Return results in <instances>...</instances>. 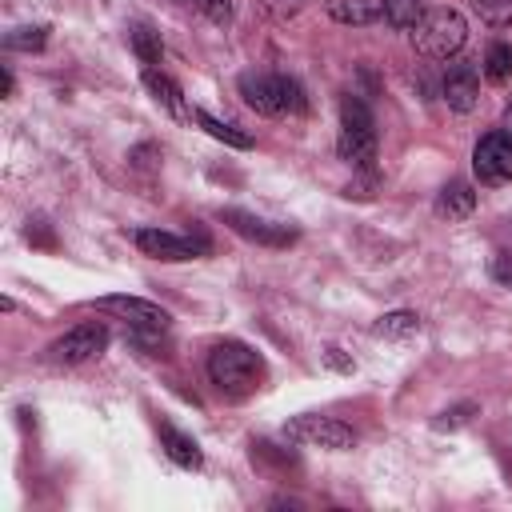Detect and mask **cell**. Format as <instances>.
<instances>
[{
	"mask_svg": "<svg viewBox=\"0 0 512 512\" xmlns=\"http://www.w3.org/2000/svg\"><path fill=\"white\" fill-rule=\"evenodd\" d=\"M144 88H148V92H152V100H156L160 108H168L172 116H180V120H184V116H192V112L184 108V100H180V88H176L164 72L148 68V72H144Z\"/></svg>",
	"mask_w": 512,
	"mask_h": 512,
	"instance_id": "16",
	"label": "cell"
},
{
	"mask_svg": "<svg viewBox=\"0 0 512 512\" xmlns=\"http://www.w3.org/2000/svg\"><path fill=\"white\" fill-rule=\"evenodd\" d=\"M160 444H164V452H168L180 468H200V464H204V456H200L196 440H192V436H184V432H180V428H172V424H160Z\"/></svg>",
	"mask_w": 512,
	"mask_h": 512,
	"instance_id": "15",
	"label": "cell"
},
{
	"mask_svg": "<svg viewBox=\"0 0 512 512\" xmlns=\"http://www.w3.org/2000/svg\"><path fill=\"white\" fill-rule=\"evenodd\" d=\"M476 16L492 28H512V0H472Z\"/></svg>",
	"mask_w": 512,
	"mask_h": 512,
	"instance_id": "22",
	"label": "cell"
},
{
	"mask_svg": "<svg viewBox=\"0 0 512 512\" xmlns=\"http://www.w3.org/2000/svg\"><path fill=\"white\" fill-rule=\"evenodd\" d=\"M240 96L248 108L264 112V116H296L308 108L304 88L292 76H276V72H248L240 76Z\"/></svg>",
	"mask_w": 512,
	"mask_h": 512,
	"instance_id": "2",
	"label": "cell"
},
{
	"mask_svg": "<svg viewBox=\"0 0 512 512\" xmlns=\"http://www.w3.org/2000/svg\"><path fill=\"white\" fill-rule=\"evenodd\" d=\"M440 92H444L448 108H456V112H472V108H476V96H480V76H476V68L464 64V60L452 64V68L444 72Z\"/></svg>",
	"mask_w": 512,
	"mask_h": 512,
	"instance_id": "11",
	"label": "cell"
},
{
	"mask_svg": "<svg viewBox=\"0 0 512 512\" xmlns=\"http://www.w3.org/2000/svg\"><path fill=\"white\" fill-rule=\"evenodd\" d=\"M192 120L212 136V140H224L228 148H252V136L248 132H240L236 124H224V120H216V116H208L204 108H192Z\"/></svg>",
	"mask_w": 512,
	"mask_h": 512,
	"instance_id": "17",
	"label": "cell"
},
{
	"mask_svg": "<svg viewBox=\"0 0 512 512\" xmlns=\"http://www.w3.org/2000/svg\"><path fill=\"white\" fill-rule=\"evenodd\" d=\"M492 276H496L500 284H512V256H500V260L492 264Z\"/></svg>",
	"mask_w": 512,
	"mask_h": 512,
	"instance_id": "24",
	"label": "cell"
},
{
	"mask_svg": "<svg viewBox=\"0 0 512 512\" xmlns=\"http://www.w3.org/2000/svg\"><path fill=\"white\" fill-rule=\"evenodd\" d=\"M96 308L120 316L124 324H132L140 332H164L168 328V312L160 304H152V300H140V296H100Z\"/></svg>",
	"mask_w": 512,
	"mask_h": 512,
	"instance_id": "8",
	"label": "cell"
},
{
	"mask_svg": "<svg viewBox=\"0 0 512 512\" xmlns=\"http://www.w3.org/2000/svg\"><path fill=\"white\" fill-rule=\"evenodd\" d=\"M200 12L212 20V24H228L232 20V0H196Z\"/></svg>",
	"mask_w": 512,
	"mask_h": 512,
	"instance_id": "23",
	"label": "cell"
},
{
	"mask_svg": "<svg viewBox=\"0 0 512 512\" xmlns=\"http://www.w3.org/2000/svg\"><path fill=\"white\" fill-rule=\"evenodd\" d=\"M424 16V4L420 0H384V24L396 28V32H412Z\"/></svg>",
	"mask_w": 512,
	"mask_h": 512,
	"instance_id": "18",
	"label": "cell"
},
{
	"mask_svg": "<svg viewBox=\"0 0 512 512\" xmlns=\"http://www.w3.org/2000/svg\"><path fill=\"white\" fill-rule=\"evenodd\" d=\"M436 212L448 216V220H468V216L476 212V192H472V184L448 180V184L440 188V196H436Z\"/></svg>",
	"mask_w": 512,
	"mask_h": 512,
	"instance_id": "12",
	"label": "cell"
},
{
	"mask_svg": "<svg viewBox=\"0 0 512 512\" xmlns=\"http://www.w3.org/2000/svg\"><path fill=\"white\" fill-rule=\"evenodd\" d=\"M132 240H136V248H140L144 256H152V260H192V256L204 248V244H196V240H188V236H176V232H164V228H136Z\"/></svg>",
	"mask_w": 512,
	"mask_h": 512,
	"instance_id": "10",
	"label": "cell"
},
{
	"mask_svg": "<svg viewBox=\"0 0 512 512\" xmlns=\"http://www.w3.org/2000/svg\"><path fill=\"white\" fill-rule=\"evenodd\" d=\"M472 168H476L480 184H508L512 180V132L496 128V132L480 136L472 148Z\"/></svg>",
	"mask_w": 512,
	"mask_h": 512,
	"instance_id": "6",
	"label": "cell"
},
{
	"mask_svg": "<svg viewBox=\"0 0 512 512\" xmlns=\"http://www.w3.org/2000/svg\"><path fill=\"white\" fill-rule=\"evenodd\" d=\"M504 128H508V132H512V100H508V104H504Z\"/></svg>",
	"mask_w": 512,
	"mask_h": 512,
	"instance_id": "26",
	"label": "cell"
},
{
	"mask_svg": "<svg viewBox=\"0 0 512 512\" xmlns=\"http://www.w3.org/2000/svg\"><path fill=\"white\" fill-rule=\"evenodd\" d=\"M372 336L380 340H392V344H404V340H416L420 336V316L416 312H388L372 324Z\"/></svg>",
	"mask_w": 512,
	"mask_h": 512,
	"instance_id": "14",
	"label": "cell"
},
{
	"mask_svg": "<svg viewBox=\"0 0 512 512\" xmlns=\"http://www.w3.org/2000/svg\"><path fill=\"white\" fill-rule=\"evenodd\" d=\"M324 356H328V364H336V368H344V372H352V360H344V356H340V348H328Z\"/></svg>",
	"mask_w": 512,
	"mask_h": 512,
	"instance_id": "25",
	"label": "cell"
},
{
	"mask_svg": "<svg viewBox=\"0 0 512 512\" xmlns=\"http://www.w3.org/2000/svg\"><path fill=\"white\" fill-rule=\"evenodd\" d=\"M172 4H184V0H172Z\"/></svg>",
	"mask_w": 512,
	"mask_h": 512,
	"instance_id": "27",
	"label": "cell"
},
{
	"mask_svg": "<svg viewBox=\"0 0 512 512\" xmlns=\"http://www.w3.org/2000/svg\"><path fill=\"white\" fill-rule=\"evenodd\" d=\"M328 16L340 20V24H376L384 20V0H328Z\"/></svg>",
	"mask_w": 512,
	"mask_h": 512,
	"instance_id": "13",
	"label": "cell"
},
{
	"mask_svg": "<svg viewBox=\"0 0 512 512\" xmlns=\"http://www.w3.org/2000/svg\"><path fill=\"white\" fill-rule=\"evenodd\" d=\"M340 156L352 168H372L376 160V120L364 100L348 96L340 104Z\"/></svg>",
	"mask_w": 512,
	"mask_h": 512,
	"instance_id": "4",
	"label": "cell"
},
{
	"mask_svg": "<svg viewBox=\"0 0 512 512\" xmlns=\"http://www.w3.org/2000/svg\"><path fill=\"white\" fill-rule=\"evenodd\" d=\"M468 40V24L456 8H424L420 24L412 28V44L428 60H452Z\"/></svg>",
	"mask_w": 512,
	"mask_h": 512,
	"instance_id": "3",
	"label": "cell"
},
{
	"mask_svg": "<svg viewBox=\"0 0 512 512\" xmlns=\"http://www.w3.org/2000/svg\"><path fill=\"white\" fill-rule=\"evenodd\" d=\"M44 44H48V28L44 24H20V28H12L4 36V48H12V52H40Z\"/></svg>",
	"mask_w": 512,
	"mask_h": 512,
	"instance_id": "20",
	"label": "cell"
},
{
	"mask_svg": "<svg viewBox=\"0 0 512 512\" xmlns=\"http://www.w3.org/2000/svg\"><path fill=\"white\" fill-rule=\"evenodd\" d=\"M220 220H224L232 232H240L244 240H256V244H268V248H288V244L296 240V228L272 224V220L252 216V212H244V208H224Z\"/></svg>",
	"mask_w": 512,
	"mask_h": 512,
	"instance_id": "7",
	"label": "cell"
},
{
	"mask_svg": "<svg viewBox=\"0 0 512 512\" xmlns=\"http://www.w3.org/2000/svg\"><path fill=\"white\" fill-rule=\"evenodd\" d=\"M484 76H488L492 84L512 80V44H504V40L488 44V52H484Z\"/></svg>",
	"mask_w": 512,
	"mask_h": 512,
	"instance_id": "19",
	"label": "cell"
},
{
	"mask_svg": "<svg viewBox=\"0 0 512 512\" xmlns=\"http://www.w3.org/2000/svg\"><path fill=\"white\" fill-rule=\"evenodd\" d=\"M108 344V328L104 324H80L72 332H64L56 344H52V360L56 364H84L92 356H100Z\"/></svg>",
	"mask_w": 512,
	"mask_h": 512,
	"instance_id": "9",
	"label": "cell"
},
{
	"mask_svg": "<svg viewBox=\"0 0 512 512\" xmlns=\"http://www.w3.org/2000/svg\"><path fill=\"white\" fill-rule=\"evenodd\" d=\"M208 376L228 400H248L264 384V360L244 340H220L208 352Z\"/></svg>",
	"mask_w": 512,
	"mask_h": 512,
	"instance_id": "1",
	"label": "cell"
},
{
	"mask_svg": "<svg viewBox=\"0 0 512 512\" xmlns=\"http://www.w3.org/2000/svg\"><path fill=\"white\" fill-rule=\"evenodd\" d=\"M284 436L292 440V444H304V448H328V452H344V448H352L356 444V432L348 428V424H340V420H332V416H296L288 428H284Z\"/></svg>",
	"mask_w": 512,
	"mask_h": 512,
	"instance_id": "5",
	"label": "cell"
},
{
	"mask_svg": "<svg viewBox=\"0 0 512 512\" xmlns=\"http://www.w3.org/2000/svg\"><path fill=\"white\" fill-rule=\"evenodd\" d=\"M128 40H132V48H136V56H140L144 64H156L160 52H164L160 32H152L148 24H132V28H128Z\"/></svg>",
	"mask_w": 512,
	"mask_h": 512,
	"instance_id": "21",
	"label": "cell"
}]
</instances>
